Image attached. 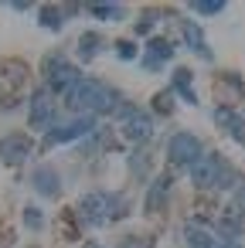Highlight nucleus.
Returning <instances> with one entry per match:
<instances>
[{"label":"nucleus","mask_w":245,"mask_h":248,"mask_svg":"<svg viewBox=\"0 0 245 248\" xmlns=\"http://www.w3.org/2000/svg\"><path fill=\"white\" fill-rule=\"evenodd\" d=\"M174 89H177L191 106L197 102V95H194V89H191V72H184V68H180V72H174Z\"/></svg>","instance_id":"16"},{"label":"nucleus","mask_w":245,"mask_h":248,"mask_svg":"<svg viewBox=\"0 0 245 248\" xmlns=\"http://www.w3.org/2000/svg\"><path fill=\"white\" fill-rule=\"evenodd\" d=\"M214 119H218V126H225L235 140H242V143H245V119H238L231 109H218V112H214Z\"/></svg>","instance_id":"13"},{"label":"nucleus","mask_w":245,"mask_h":248,"mask_svg":"<svg viewBox=\"0 0 245 248\" xmlns=\"http://www.w3.org/2000/svg\"><path fill=\"white\" fill-rule=\"evenodd\" d=\"M58 187H62V180H58V173H55L51 167H38V170H34V190H38V194L55 197Z\"/></svg>","instance_id":"11"},{"label":"nucleus","mask_w":245,"mask_h":248,"mask_svg":"<svg viewBox=\"0 0 245 248\" xmlns=\"http://www.w3.org/2000/svg\"><path fill=\"white\" fill-rule=\"evenodd\" d=\"M180 34H184V41H187V48H191L194 55H201V58H211V51H208V45H204V34H201V24H194V21H184V24H180Z\"/></svg>","instance_id":"10"},{"label":"nucleus","mask_w":245,"mask_h":248,"mask_svg":"<svg viewBox=\"0 0 245 248\" xmlns=\"http://www.w3.org/2000/svg\"><path fill=\"white\" fill-rule=\"evenodd\" d=\"M163 194H167V180H160V184H153V190H150V207H157V201H163Z\"/></svg>","instance_id":"20"},{"label":"nucleus","mask_w":245,"mask_h":248,"mask_svg":"<svg viewBox=\"0 0 245 248\" xmlns=\"http://www.w3.org/2000/svg\"><path fill=\"white\" fill-rule=\"evenodd\" d=\"M167 156H170V163H177V167H194V163L201 160V140H197L194 133H177V136L170 140V146H167Z\"/></svg>","instance_id":"5"},{"label":"nucleus","mask_w":245,"mask_h":248,"mask_svg":"<svg viewBox=\"0 0 245 248\" xmlns=\"http://www.w3.org/2000/svg\"><path fill=\"white\" fill-rule=\"evenodd\" d=\"M99 48H102V34L89 31V34L79 38V58H82V62H92V58L99 55Z\"/></svg>","instance_id":"15"},{"label":"nucleus","mask_w":245,"mask_h":248,"mask_svg":"<svg viewBox=\"0 0 245 248\" xmlns=\"http://www.w3.org/2000/svg\"><path fill=\"white\" fill-rule=\"evenodd\" d=\"M85 248H106V245H99V241H89V245H85Z\"/></svg>","instance_id":"24"},{"label":"nucleus","mask_w":245,"mask_h":248,"mask_svg":"<svg viewBox=\"0 0 245 248\" xmlns=\"http://www.w3.org/2000/svg\"><path fill=\"white\" fill-rule=\"evenodd\" d=\"M119 58H123V62H126V58H136V48L123 41V45H119Z\"/></svg>","instance_id":"23"},{"label":"nucleus","mask_w":245,"mask_h":248,"mask_svg":"<svg viewBox=\"0 0 245 248\" xmlns=\"http://www.w3.org/2000/svg\"><path fill=\"white\" fill-rule=\"evenodd\" d=\"M123 248H143V245H130V238H126V245H123Z\"/></svg>","instance_id":"25"},{"label":"nucleus","mask_w":245,"mask_h":248,"mask_svg":"<svg viewBox=\"0 0 245 248\" xmlns=\"http://www.w3.org/2000/svg\"><path fill=\"white\" fill-rule=\"evenodd\" d=\"M92 126H96L92 116H79L75 123H62V126H55V129L48 133V143H72V140H82L85 133H92Z\"/></svg>","instance_id":"7"},{"label":"nucleus","mask_w":245,"mask_h":248,"mask_svg":"<svg viewBox=\"0 0 245 248\" xmlns=\"http://www.w3.org/2000/svg\"><path fill=\"white\" fill-rule=\"evenodd\" d=\"M24 214H28V217H24V221H28V228H41V211H34V207H28Z\"/></svg>","instance_id":"21"},{"label":"nucleus","mask_w":245,"mask_h":248,"mask_svg":"<svg viewBox=\"0 0 245 248\" xmlns=\"http://www.w3.org/2000/svg\"><path fill=\"white\" fill-rule=\"evenodd\" d=\"M92 14L102 21V17H123V7H113V4H106V7H92Z\"/></svg>","instance_id":"19"},{"label":"nucleus","mask_w":245,"mask_h":248,"mask_svg":"<svg viewBox=\"0 0 245 248\" xmlns=\"http://www.w3.org/2000/svg\"><path fill=\"white\" fill-rule=\"evenodd\" d=\"M119 207H123V201L116 197V194H106V190H92V194H85L82 197V217H85V224H109L113 217H119Z\"/></svg>","instance_id":"3"},{"label":"nucleus","mask_w":245,"mask_h":248,"mask_svg":"<svg viewBox=\"0 0 245 248\" xmlns=\"http://www.w3.org/2000/svg\"><path fill=\"white\" fill-rule=\"evenodd\" d=\"M191 180L204 190H218V187H231L235 184V170L221 160V156H201L191 167Z\"/></svg>","instance_id":"2"},{"label":"nucleus","mask_w":245,"mask_h":248,"mask_svg":"<svg viewBox=\"0 0 245 248\" xmlns=\"http://www.w3.org/2000/svg\"><path fill=\"white\" fill-rule=\"evenodd\" d=\"M41 24L51 28V31H58V28H62V14H58L55 7H45V11H41Z\"/></svg>","instance_id":"17"},{"label":"nucleus","mask_w":245,"mask_h":248,"mask_svg":"<svg viewBox=\"0 0 245 248\" xmlns=\"http://www.w3.org/2000/svg\"><path fill=\"white\" fill-rule=\"evenodd\" d=\"M184 238H187V248H214V245H218V238H214L211 231L197 228V224H187Z\"/></svg>","instance_id":"14"},{"label":"nucleus","mask_w":245,"mask_h":248,"mask_svg":"<svg viewBox=\"0 0 245 248\" xmlns=\"http://www.w3.org/2000/svg\"><path fill=\"white\" fill-rule=\"evenodd\" d=\"M51 112H55L51 92H48V89H38L34 99H31V123H34V126H45V123L51 119Z\"/></svg>","instance_id":"9"},{"label":"nucleus","mask_w":245,"mask_h":248,"mask_svg":"<svg viewBox=\"0 0 245 248\" xmlns=\"http://www.w3.org/2000/svg\"><path fill=\"white\" fill-rule=\"evenodd\" d=\"M45 78H48V85L58 89V92H72V89L82 82L79 68H75L65 55H51V58H45Z\"/></svg>","instance_id":"4"},{"label":"nucleus","mask_w":245,"mask_h":248,"mask_svg":"<svg viewBox=\"0 0 245 248\" xmlns=\"http://www.w3.org/2000/svg\"><path fill=\"white\" fill-rule=\"evenodd\" d=\"M147 51H150V55H147V68H160V65H167V62H170V55H174L170 41H163V38H153Z\"/></svg>","instance_id":"12"},{"label":"nucleus","mask_w":245,"mask_h":248,"mask_svg":"<svg viewBox=\"0 0 245 248\" xmlns=\"http://www.w3.org/2000/svg\"><path fill=\"white\" fill-rule=\"evenodd\" d=\"M68 102H72V109H82V112H113L119 99H116V92L106 89L102 82L82 78V82L68 92Z\"/></svg>","instance_id":"1"},{"label":"nucleus","mask_w":245,"mask_h":248,"mask_svg":"<svg viewBox=\"0 0 245 248\" xmlns=\"http://www.w3.org/2000/svg\"><path fill=\"white\" fill-rule=\"evenodd\" d=\"M235 214H245V184H242L238 194H235Z\"/></svg>","instance_id":"22"},{"label":"nucleus","mask_w":245,"mask_h":248,"mask_svg":"<svg viewBox=\"0 0 245 248\" xmlns=\"http://www.w3.org/2000/svg\"><path fill=\"white\" fill-rule=\"evenodd\" d=\"M191 11H197V14H221L225 4H221V0H214V4H201V0H197V4H191Z\"/></svg>","instance_id":"18"},{"label":"nucleus","mask_w":245,"mask_h":248,"mask_svg":"<svg viewBox=\"0 0 245 248\" xmlns=\"http://www.w3.org/2000/svg\"><path fill=\"white\" fill-rule=\"evenodd\" d=\"M28 153H31V143H28L21 133L0 140V156H4L7 163H21V160H28Z\"/></svg>","instance_id":"8"},{"label":"nucleus","mask_w":245,"mask_h":248,"mask_svg":"<svg viewBox=\"0 0 245 248\" xmlns=\"http://www.w3.org/2000/svg\"><path fill=\"white\" fill-rule=\"evenodd\" d=\"M150 133H153V119L147 112H140V109H130L126 119H123V136L130 143H147Z\"/></svg>","instance_id":"6"}]
</instances>
